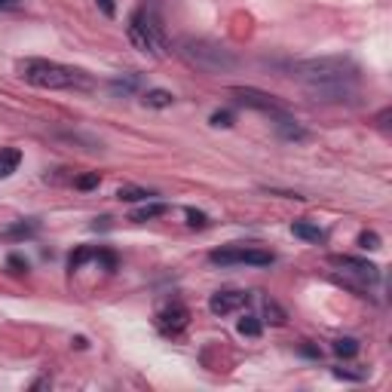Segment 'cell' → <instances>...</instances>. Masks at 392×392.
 Returning <instances> with one entry per match:
<instances>
[{
	"label": "cell",
	"mask_w": 392,
	"mask_h": 392,
	"mask_svg": "<svg viewBox=\"0 0 392 392\" xmlns=\"http://www.w3.org/2000/svg\"><path fill=\"white\" fill-rule=\"evenodd\" d=\"M248 300H252V294L227 288V291H215V294H212V298H209V310L215 316H227V313H236V310L248 307Z\"/></svg>",
	"instance_id": "ba28073f"
},
{
	"label": "cell",
	"mask_w": 392,
	"mask_h": 392,
	"mask_svg": "<svg viewBox=\"0 0 392 392\" xmlns=\"http://www.w3.org/2000/svg\"><path fill=\"white\" fill-rule=\"evenodd\" d=\"M212 126H218V129L233 126V114H230V111H215V114H212Z\"/></svg>",
	"instance_id": "d4e9b609"
},
{
	"label": "cell",
	"mask_w": 392,
	"mask_h": 392,
	"mask_svg": "<svg viewBox=\"0 0 392 392\" xmlns=\"http://www.w3.org/2000/svg\"><path fill=\"white\" fill-rule=\"evenodd\" d=\"M166 212H169V206H166V202H145V206H141V209H135V212H132V221H135V224H145V221L163 218Z\"/></svg>",
	"instance_id": "7c38bea8"
},
{
	"label": "cell",
	"mask_w": 392,
	"mask_h": 392,
	"mask_svg": "<svg viewBox=\"0 0 392 392\" xmlns=\"http://www.w3.org/2000/svg\"><path fill=\"white\" fill-rule=\"evenodd\" d=\"M276 129H279V135L285 141H307L310 138V132L300 126L298 120H291L288 114H276Z\"/></svg>",
	"instance_id": "30bf717a"
},
{
	"label": "cell",
	"mask_w": 392,
	"mask_h": 392,
	"mask_svg": "<svg viewBox=\"0 0 392 392\" xmlns=\"http://www.w3.org/2000/svg\"><path fill=\"white\" fill-rule=\"evenodd\" d=\"M236 328H239V334H245V337H261V322H257V316H243Z\"/></svg>",
	"instance_id": "ffe728a7"
},
{
	"label": "cell",
	"mask_w": 392,
	"mask_h": 392,
	"mask_svg": "<svg viewBox=\"0 0 392 392\" xmlns=\"http://www.w3.org/2000/svg\"><path fill=\"white\" fill-rule=\"evenodd\" d=\"M184 56L187 61H193L196 68L202 71H227L236 65V56L233 52H227L224 47H218V43H209V40H187L184 43Z\"/></svg>",
	"instance_id": "277c9868"
},
{
	"label": "cell",
	"mask_w": 392,
	"mask_h": 392,
	"mask_svg": "<svg viewBox=\"0 0 392 392\" xmlns=\"http://www.w3.org/2000/svg\"><path fill=\"white\" fill-rule=\"evenodd\" d=\"M95 261H102L108 270H117V257H114L111 252H104V248H98V252H95Z\"/></svg>",
	"instance_id": "484cf974"
},
{
	"label": "cell",
	"mask_w": 392,
	"mask_h": 392,
	"mask_svg": "<svg viewBox=\"0 0 392 392\" xmlns=\"http://www.w3.org/2000/svg\"><path fill=\"white\" fill-rule=\"evenodd\" d=\"M135 86H138V74H132V77H126V80H114V83H111L114 92H132Z\"/></svg>",
	"instance_id": "cb8c5ba5"
},
{
	"label": "cell",
	"mask_w": 392,
	"mask_h": 392,
	"mask_svg": "<svg viewBox=\"0 0 392 392\" xmlns=\"http://www.w3.org/2000/svg\"><path fill=\"white\" fill-rule=\"evenodd\" d=\"M141 102L147 104V108H157V111H163V108H172V102H175V95L169 92V89H147L145 98Z\"/></svg>",
	"instance_id": "4fadbf2b"
},
{
	"label": "cell",
	"mask_w": 392,
	"mask_h": 392,
	"mask_svg": "<svg viewBox=\"0 0 392 392\" xmlns=\"http://www.w3.org/2000/svg\"><path fill=\"white\" fill-rule=\"evenodd\" d=\"M209 261L218 264V267H233V264L270 267L276 257H273V252H264V248H243V245H233V248H218V252H212Z\"/></svg>",
	"instance_id": "5b68a950"
},
{
	"label": "cell",
	"mask_w": 392,
	"mask_h": 392,
	"mask_svg": "<svg viewBox=\"0 0 392 392\" xmlns=\"http://www.w3.org/2000/svg\"><path fill=\"white\" fill-rule=\"evenodd\" d=\"M334 264L343 270V276H353V279H359L365 285H374L380 282V267L371 264V261H362V257H334Z\"/></svg>",
	"instance_id": "52a82bcc"
},
{
	"label": "cell",
	"mask_w": 392,
	"mask_h": 392,
	"mask_svg": "<svg viewBox=\"0 0 392 392\" xmlns=\"http://www.w3.org/2000/svg\"><path fill=\"white\" fill-rule=\"evenodd\" d=\"M37 230H40L37 221H19V224H13V227L4 230V239H31Z\"/></svg>",
	"instance_id": "9a60e30c"
},
{
	"label": "cell",
	"mask_w": 392,
	"mask_h": 392,
	"mask_svg": "<svg viewBox=\"0 0 392 392\" xmlns=\"http://www.w3.org/2000/svg\"><path fill=\"white\" fill-rule=\"evenodd\" d=\"M331 350L341 355V359H353V355H359V341H353V337H337Z\"/></svg>",
	"instance_id": "2e32d148"
},
{
	"label": "cell",
	"mask_w": 392,
	"mask_h": 392,
	"mask_svg": "<svg viewBox=\"0 0 392 392\" xmlns=\"http://www.w3.org/2000/svg\"><path fill=\"white\" fill-rule=\"evenodd\" d=\"M6 264L13 267V273H25V270H28V261L19 257V255H10V257H6Z\"/></svg>",
	"instance_id": "4316f807"
},
{
	"label": "cell",
	"mask_w": 392,
	"mask_h": 392,
	"mask_svg": "<svg viewBox=\"0 0 392 392\" xmlns=\"http://www.w3.org/2000/svg\"><path fill=\"white\" fill-rule=\"evenodd\" d=\"M19 77L25 83L37 86V89H89L92 80L86 77V71L61 65V61L49 59H25L19 61Z\"/></svg>",
	"instance_id": "7a4b0ae2"
},
{
	"label": "cell",
	"mask_w": 392,
	"mask_h": 392,
	"mask_svg": "<svg viewBox=\"0 0 392 392\" xmlns=\"http://www.w3.org/2000/svg\"><path fill=\"white\" fill-rule=\"evenodd\" d=\"M291 233L300 236V239H307V243H325V230L316 227V224H310V221H294Z\"/></svg>",
	"instance_id": "8fae6325"
},
{
	"label": "cell",
	"mask_w": 392,
	"mask_h": 392,
	"mask_svg": "<svg viewBox=\"0 0 392 392\" xmlns=\"http://www.w3.org/2000/svg\"><path fill=\"white\" fill-rule=\"evenodd\" d=\"M22 163V154L16 147H0V178H10Z\"/></svg>",
	"instance_id": "5bb4252c"
},
{
	"label": "cell",
	"mask_w": 392,
	"mask_h": 392,
	"mask_svg": "<svg viewBox=\"0 0 392 392\" xmlns=\"http://www.w3.org/2000/svg\"><path fill=\"white\" fill-rule=\"evenodd\" d=\"M230 92H233L236 102L245 104V108H255V111H264V114H285L282 104L276 102V95L261 92V89H255V86H233Z\"/></svg>",
	"instance_id": "8992f818"
},
{
	"label": "cell",
	"mask_w": 392,
	"mask_h": 392,
	"mask_svg": "<svg viewBox=\"0 0 392 392\" xmlns=\"http://www.w3.org/2000/svg\"><path fill=\"white\" fill-rule=\"evenodd\" d=\"M184 215H187V227H196V230L209 227V215H206V212H196V209H187Z\"/></svg>",
	"instance_id": "7402d4cb"
},
{
	"label": "cell",
	"mask_w": 392,
	"mask_h": 392,
	"mask_svg": "<svg viewBox=\"0 0 392 392\" xmlns=\"http://www.w3.org/2000/svg\"><path fill=\"white\" fill-rule=\"evenodd\" d=\"M102 184V175L98 172H89V175H80L77 181H74V187L77 190H95V187Z\"/></svg>",
	"instance_id": "44dd1931"
},
{
	"label": "cell",
	"mask_w": 392,
	"mask_h": 392,
	"mask_svg": "<svg viewBox=\"0 0 392 392\" xmlns=\"http://www.w3.org/2000/svg\"><path fill=\"white\" fill-rule=\"evenodd\" d=\"M150 190H145V187H120L117 190V200L120 202H138V200H150Z\"/></svg>",
	"instance_id": "e0dca14e"
},
{
	"label": "cell",
	"mask_w": 392,
	"mask_h": 392,
	"mask_svg": "<svg viewBox=\"0 0 392 392\" xmlns=\"http://www.w3.org/2000/svg\"><path fill=\"white\" fill-rule=\"evenodd\" d=\"M300 353H304V355H310V359H319V355H322V353L316 350V346H310V343H307V346H300Z\"/></svg>",
	"instance_id": "f546056e"
},
{
	"label": "cell",
	"mask_w": 392,
	"mask_h": 392,
	"mask_svg": "<svg viewBox=\"0 0 392 392\" xmlns=\"http://www.w3.org/2000/svg\"><path fill=\"white\" fill-rule=\"evenodd\" d=\"M359 245L368 248V252H377V248H380V236L374 233V230H365V233H359Z\"/></svg>",
	"instance_id": "603a6c76"
},
{
	"label": "cell",
	"mask_w": 392,
	"mask_h": 392,
	"mask_svg": "<svg viewBox=\"0 0 392 392\" xmlns=\"http://www.w3.org/2000/svg\"><path fill=\"white\" fill-rule=\"evenodd\" d=\"M129 40L132 47H135L138 52H145V56H163V47H166V37H163V25L157 22L154 13L147 10H135L129 19Z\"/></svg>",
	"instance_id": "3957f363"
},
{
	"label": "cell",
	"mask_w": 392,
	"mask_h": 392,
	"mask_svg": "<svg viewBox=\"0 0 392 392\" xmlns=\"http://www.w3.org/2000/svg\"><path fill=\"white\" fill-rule=\"evenodd\" d=\"M187 325H190V310L184 304H169L166 310H159V316H157V328L163 334H181Z\"/></svg>",
	"instance_id": "9c48e42d"
},
{
	"label": "cell",
	"mask_w": 392,
	"mask_h": 392,
	"mask_svg": "<svg viewBox=\"0 0 392 392\" xmlns=\"http://www.w3.org/2000/svg\"><path fill=\"white\" fill-rule=\"evenodd\" d=\"M13 6H19V0H0V10H13Z\"/></svg>",
	"instance_id": "4dcf8cb0"
},
{
	"label": "cell",
	"mask_w": 392,
	"mask_h": 392,
	"mask_svg": "<svg viewBox=\"0 0 392 392\" xmlns=\"http://www.w3.org/2000/svg\"><path fill=\"white\" fill-rule=\"evenodd\" d=\"M291 74L316 102H350L359 89V65L346 56L298 61Z\"/></svg>",
	"instance_id": "6da1fadb"
},
{
	"label": "cell",
	"mask_w": 392,
	"mask_h": 392,
	"mask_svg": "<svg viewBox=\"0 0 392 392\" xmlns=\"http://www.w3.org/2000/svg\"><path fill=\"white\" fill-rule=\"evenodd\" d=\"M98 10L108 16V19H114V16H117V6H114V0H98Z\"/></svg>",
	"instance_id": "83f0119b"
},
{
	"label": "cell",
	"mask_w": 392,
	"mask_h": 392,
	"mask_svg": "<svg viewBox=\"0 0 392 392\" xmlns=\"http://www.w3.org/2000/svg\"><path fill=\"white\" fill-rule=\"evenodd\" d=\"M389 114H392L389 108H383V111H380V117H377V123H380V129H386V126H389Z\"/></svg>",
	"instance_id": "f1b7e54d"
},
{
	"label": "cell",
	"mask_w": 392,
	"mask_h": 392,
	"mask_svg": "<svg viewBox=\"0 0 392 392\" xmlns=\"http://www.w3.org/2000/svg\"><path fill=\"white\" fill-rule=\"evenodd\" d=\"M264 316H267V322H273V325H285V310L279 304H273V300H264Z\"/></svg>",
	"instance_id": "d6986e66"
},
{
	"label": "cell",
	"mask_w": 392,
	"mask_h": 392,
	"mask_svg": "<svg viewBox=\"0 0 392 392\" xmlns=\"http://www.w3.org/2000/svg\"><path fill=\"white\" fill-rule=\"evenodd\" d=\"M92 257H95V248H89V245H80L77 252L68 257V267H71V270H80V267H83L86 261H92Z\"/></svg>",
	"instance_id": "ac0fdd59"
}]
</instances>
